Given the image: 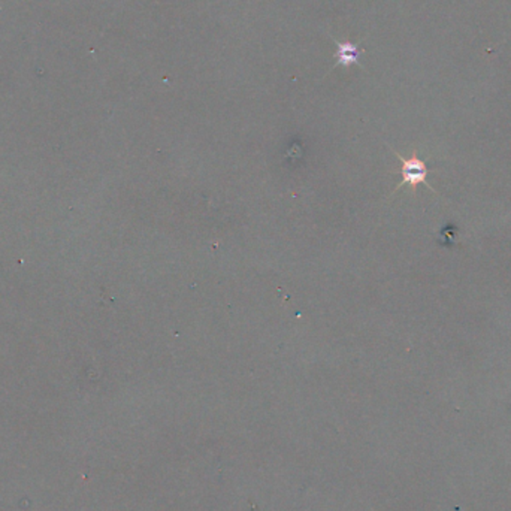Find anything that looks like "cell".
I'll list each match as a JSON object with an SVG mask.
<instances>
[{
  "label": "cell",
  "instance_id": "1",
  "mask_svg": "<svg viewBox=\"0 0 511 511\" xmlns=\"http://www.w3.org/2000/svg\"><path fill=\"white\" fill-rule=\"evenodd\" d=\"M392 151L394 154H397V157L401 161V175H402L401 182L398 184V187L392 192V196L397 193L401 187H404V185H409L410 190L413 193H416L417 185H419V184H425L426 187H429V190L435 193V190L426 181L431 169H429V166L426 165L425 160L419 159V156H417V150L413 151V154L410 157L401 156L398 151H394L393 148H392Z\"/></svg>",
  "mask_w": 511,
  "mask_h": 511
},
{
  "label": "cell",
  "instance_id": "2",
  "mask_svg": "<svg viewBox=\"0 0 511 511\" xmlns=\"http://www.w3.org/2000/svg\"><path fill=\"white\" fill-rule=\"evenodd\" d=\"M333 41L336 44V53H335L336 63L333 67H336V66L348 67L352 65H357L364 69V65L361 63V55L365 53V50L359 48L357 44L343 42V41H336V39H333Z\"/></svg>",
  "mask_w": 511,
  "mask_h": 511
}]
</instances>
